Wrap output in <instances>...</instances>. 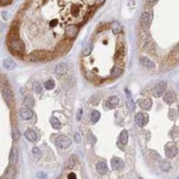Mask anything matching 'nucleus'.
Instances as JSON below:
<instances>
[{
  "label": "nucleus",
  "instance_id": "14",
  "mask_svg": "<svg viewBox=\"0 0 179 179\" xmlns=\"http://www.w3.org/2000/svg\"><path fill=\"white\" fill-rule=\"evenodd\" d=\"M139 106L143 108V110H149L152 107V101L149 98H144V100H140L139 101Z\"/></svg>",
  "mask_w": 179,
  "mask_h": 179
},
{
  "label": "nucleus",
  "instance_id": "16",
  "mask_svg": "<svg viewBox=\"0 0 179 179\" xmlns=\"http://www.w3.org/2000/svg\"><path fill=\"white\" fill-rule=\"evenodd\" d=\"M3 67L7 69V70H13L17 65H16V63L11 59H6L3 61Z\"/></svg>",
  "mask_w": 179,
  "mask_h": 179
},
{
  "label": "nucleus",
  "instance_id": "33",
  "mask_svg": "<svg viewBox=\"0 0 179 179\" xmlns=\"http://www.w3.org/2000/svg\"><path fill=\"white\" fill-rule=\"evenodd\" d=\"M12 3L11 1H0V6H6V5H10Z\"/></svg>",
  "mask_w": 179,
  "mask_h": 179
},
{
  "label": "nucleus",
  "instance_id": "18",
  "mask_svg": "<svg viewBox=\"0 0 179 179\" xmlns=\"http://www.w3.org/2000/svg\"><path fill=\"white\" fill-rule=\"evenodd\" d=\"M119 142H120V144H123V145H126L128 142V133L127 130H123L122 133H120V136H119Z\"/></svg>",
  "mask_w": 179,
  "mask_h": 179
},
{
  "label": "nucleus",
  "instance_id": "24",
  "mask_svg": "<svg viewBox=\"0 0 179 179\" xmlns=\"http://www.w3.org/2000/svg\"><path fill=\"white\" fill-rule=\"evenodd\" d=\"M32 154H33V156L37 159L41 158V152H40V149H39L38 147H34L33 149H32Z\"/></svg>",
  "mask_w": 179,
  "mask_h": 179
},
{
  "label": "nucleus",
  "instance_id": "31",
  "mask_svg": "<svg viewBox=\"0 0 179 179\" xmlns=\"http://www.w3.org/2000/svg\"><path fill=\"white\" fill-rule=\"evenodd\" d=\"M74 140H75L77 143H80V140H81V136H80V133H75V134H74Z\"/></svg>",
  "mask_w": 179,
  "mask_h": 179
},
{
  "label": "nucleus",
  "instance_id": "34",
  "mask_svg": "<svg viewBox=\"0 0 179 179\" xmlns=\"http://www.w3.org/2000/svg\"><path fill=\"white\" fill-rule=\"evenodd\" d=\"M81 116H82V110H79V112H77V120L81 119Z\"/></svg>",
  "mask_w": 179,
  "mask_h": 179
},
{
  "label": "nucleus",
  "instance_id": "8",
  "mask_svg": "<svg viewBox=\"0 0 179 179\" xmlns=\"http://www.w3.org/2000/svg\"><path fill=\"white\" fill-rule=\"evenodd\" d=\"M77 34V26H74V25H71V26H69L67 28V37L70 38V39H73V38H75Z\"/></svg>",
  "mask_w": 179,
  "mask_h": 179
},
{
  "label": "nucleus",
  "instance_id": "21",
  "mask_svg": "<svg viewBox=\"0 0 179 179\" xmlns=\"http://www.w3.org/2000/svg\"><path fill=\"white\" fill-rule=\"evenodd\" d=\"M50 123H51L52 127L55 128V129H59V128L61 127V123H60V120L57 118V117H51Z\"/></svg>",
  "mask_w": 179,
  "mask_h": 179
},
{
  "label": "nucleus",
  "instance_id": "6",
  "mask_svg": "<svg viewBox=\"0 0 179 179\" xmlns=\"http://www.w3.org/2000/svg\"><path fill=\"white\" fill-rule=\"evenodd\" d=\"M55 72L59 74V75H64L68 73V64L65 62H62V63H59L55 68Z\"/></svg>",
  "mask_w": 179,
  "mask_h": 179
},
{
  "label": "nucleus",
  "instance_id": "13",
  "mask_svg": "<svg viewBox=\"0 0 179 179\" xmlns=\"http://www.w3.org/2000/svg\"><path fill=\"white\" fill-rule=\"evenodd\" d=\"M96 169L101 175H104L107 172V166L104 162H98L96 164Z\"/></svg>",
  "mask_w": 179,
  "mask_h": 179
},
{
  "label": "nucleus",
  "instance_id": "25",
  "mask_svg": "<svg viewBox=\"0 0 179 179\" xmlns=\"http://www.w3.org/2000/svg\"><path fill=\"white\" fill-rule=\"evenodd\" d=\"M25 105L27 106V108L33 106V100H32V97H26L25 98Z\"/></svg>",
  "mask_w": 179,
  "mask_h": 179
},
{
  "label": "nucleus",
  "instance_id": "32",
  "mask_svg": "<svg viewBox=\"0 0 179 179\" xmlns=\"http://www.w3.org/2000/svg\"><path fill=\"white\" fill-rule=\"evenodd\" d=\"M68 179H77V175L74 172H71L68 176Z\"/></svg>",
  "mask_w": 179,
  "mask_h": 179
},
{
  "label": "nucleus",
  "instance_id": "19",
  "mask_svg": "<svg viewBox=\"0 0 179 179\" xmlns=\"http://www.w3.org/2000/svg\"><path fill=\"white\" fill-rule=\"evenodd\" d=\"M16 176V168L12 166L10 167L8 170H7V174H6V178L7 179H13Z\"/></svg>",
  "mask_w": 179,
  "mask_h": 179
},
{
  "label": "nucleus",
  "instance_id": "35",
  "mask_svg": "<svg viewBox=\"0 0 179 179\" xmlns=\"http://www.w3.org/2000/svg\"><path fill=\"white\" fill-rule=\"evenodd\" d=\"M0 29H2V25H1V22H0Z\"/></svg>",
  "mask_w": 179,
  "mask_h": 179
},
{
  "label": "nucleus",
  "instance_id": "4",
  "mask_svg": "<svg viewBox=\"0 0 179 179\" xmlns=\"http://www.w3.org/2000/svg\"><path fill=\"white\" fill-rule=\"evenodd\" d=\"M165 90H166V83H165V82H159V83L156 85V89H155V91H154V95H155L156 97H159V96H162V94H164Z\"/></svg>",
  "mask_w": 179,
  "mask_h": 179
},
{
  "label": "nucleus",
  "instance_id": "22",
  "mask_svg": "<svg viewBox=\"0 0 179 179\" xmlns=\"http://www.w3.org/2000/svg\"><path fill=\"white\" fill-rule=\"evenodd\" d=\"M101 117V115H100V113L97 111H93L92 112V114H91V120L93 122V123H96L98 119Z\"/></svg>",
  "mask_w": 179,
  "mask_h": 179
},
{
  "label": "nucleus",
  "instance_id": "3",
  "mask_svg": "<svg viewBox=\"0 0 179 179\" xmlns=\"http://www.w3.org/2000/svg\"><path fill=\"white\" fill-rule=\"evenodd\" d=\"M150 21H152V15H150V12H143V15H142V17H140V26L142 27H148L149 26V23H150Z\"/></svg>",
  "mask_w": 179,
  "mask_h": 179
},
{
  "label": "nucleus",
  "instance_id": "10",
  "mask_svg": "<svg viewBox=\"0 0 179 179\" xmlns=\"http://www.w3.org/2000/svg\"><path fill=\"white\" fill-rule=\"evenodd\" d=\"M20 115H21V117L23 119H30V118H32L33 113H32L31 110L25 107V108H21V110H20Z\"/></svg>",
  "mask_w": 179,
  "mask_h": 179
},
{
  "label": "nucleus",
  "instance_id": "30",
  "mask_svg": "<svg viewBox=\"0 0 179 179\" xmlns=\"http://www.w3.org/2000/svg\"><path fill=\"white\" fill-rule=\"evenodd\" d=\"M74 160H75V158H74V157H72V158L70 159V162H68L67 167H69V168H72V167H73V166L75 165V162H74Z\"/></svg>",
  "mask_w": 179,
  "mask_h": 179
},
{
  "label": "nucleus",
  "instance_id": "23",
  "mask_svg": "<svg viewBox=\"0 0 179 179\" xmlns=\"http://www.w3.org/2000/svg\"><path fill=\"white\" fill-rule=\"evenodd\" d=\"M54 86H55V83H54L53 80H49V81H47L44 83V87L47 90H52V89H54Z\"/></svg>",
  "mask_w": 179,
  "mask_h": 179
},
{
  "label": "nucleus",
  "instance_id": "5",
  "mask_svg": "<svg viewBox=\"0 0 179 179\" xmlns=\"http://www.w3.org/2000/svg\"><path fill=\"white\" fill-rule=\"evenodd\" d=\"M147 120H148V116H145L142 113H138L135 116V122H136V124L138 126H145Z\"/></svg>",
  "mask_w": 179,
  "mask_h": 179
},
{
  "label": "nucleus",
  "instance_id": "17",
  "mask_svg": "<svg viewBox=\"0 0 179 179\" xmlns=\"http://www.w3.org/2000/svg\"><path fill=\"white\" fill-rule=\"evenodd\" d=\"M25 136H26L27 139L30 140V142H35V140H37V135H35V133H34L33 130H31V129L27 130Z\"/></svg>",
  "mask_w": 179,
  "mask_h": 179
},
{
  "label": "nucleus",
  "instance_id": "20",
  "mask_svg": "<svg viewBox=\"0 0 179 179\" xmlns=\"http://www.w3.org/2000/svg\"><path fill=\"white\" fill-rule=\"evenodd\" d=\"M18 160V148L17 147H15L13 149H12V153H11V157H10V162H12V164H16Z\"/></svg>",
  "mask_w": 179,
  "mask_h": 179
},
{
  "label": "nucleus",
  "instance_id": "12",
  "mask_svg": "<svg viewBox=\"0 0 179 179\" xmlns=\"http://www.w3.org/2000/svg\"><path fill=\"white\" fill-rule=\"evenodd\" d=\"M139 62H140V64H142V65H144L145 68H148V69H154L155 68V63H154L153 61H150L149 59L140 58Z\"/></svg>",
  "mask_w": 179,
  "mask_h": 179
},
{
  "label": "nucleus",
  "instance_id": "27",
  "mask_svg": "<svg viewBox=\"0 0 179 179\" xmlns=\"http://www.w3.org/2000/svg\"><path fill=\"white\" fill-rule=\"evenodd\" d=\"M12 137H13L15 140H18V139L20 138V133H19V130H18L17 128H15V129L12 130Z\"/></svg>",
  "mask_w": 179,
  "mask_h": 179
},
{
  "label": "nucleus",
  "instance_id": "7",
  "mask_svg": "<svg viewBox=\"0 0 179 179\" xmlns=\"http://www.w3.org/2000/svg\"><path fill=\"white\" fill-rule=\"evenodd\" d=\"M111 164H112V168H113L114 170H118V169H122V168L124 167V162H122L119 158H117V157L112 158Z\"/></svg>",
  "mask_w": 179,
  "mask_h": 179
},
{
  "label": "nucleus",
  "instance_id": "28",
  "mask_svg": "<svg viewBox=\"0 0 179 179\" xmlns=\"http://www.w3.org/2000/svg\"><path fill=\"white\" fill-rule=\"evenodd\" d=\"M33 89H34V92L37 94H41V85L39 83H34Z\"/></svg>",
  "mask_w": 179,
  "mask_h": 179
},
{
  "label": "nucleus",
  "instance_id": "29",
  "mask_svg": "<svg viewBox=\"0 0 179 179\" xmlns=\"http://www.w3.org/2000/svg\"><path fill=\"white\" fill-rule=\"evenodd\" d=\"M127 105H128V107H129V110H134V103H133V101H132V96L130 97H128V100H127Z\"/></svg>",
  "mask_w": 179,
  "mask_h": 179
},
{
  "label": "nucleus",
  "instance_id": "26",
  "mask_svg": "<svg viewBox=\"0 0 179 179\" xmlns=\"http://www.w3.org/2000/svg\"><path fill=\"white\" fill-rule=\"evenodd\" d=\"M162 170H169L170 169V164L168 162H162Z\"/></svg>",
  "mask_w": 179,
  "mask_h": 179
},
{
  "label": "nucleus",
  "instance_id": "11",
  "mask_svg": "<svg viewBox=\"0 0 179 179\" xmlns=\"http://www.w3.org/2000/svg\"><path fill=\"white\" fill-rule=\"evenodd\" d=\"M118 103H119L118 97L112 96V97H110V98L106 101V107H107V108H113V107H115L116 105H118Z\"/></svg>",
  "mask_w": 179,
  "mask_h": 179
},
{
  "label": "nucleus",
  "instance_id": "15",
  "mask_svg": "<svg viewBox=\"0 0 179 179\" xmlns=\"http://www.w3.org/2000/svg\"><path fill=\"white\" fill-rule=\"evenodd\" d=\"M164 101H165V103H167V104H172L174 101H175V94L172 93V92L166 93L165 96H164Z\"/></svg>",
  "mask_w": 179,
  "mask_h": 179
},
{
  "label": "nucleus",
  "instance_id": "1",
  "mask_svg": "<svg viewBox=\"0 0 179 179\" xmlns=\"http://www.w3.org/2000/svg\"><path fill=\"white\" fill-rule=\"evenodd\" d=\"M54 143L55 145H58L59 147H62V148H68L71 146V140L70 138H68L64 135H59L57 136V138H54Z\"/></svg>",
  "mask_w": 179,
  "mask_h": 179
},
{
  "label": "nucleus",
  "instance_id": "9",
  "mask_svg": "<svg viewBox=\"0 0 179 179\" xmlns=\"http://www.w3.org/2000/svg\"><path fill=\"white\" fill-rule=\"evenodd\" d=\"M2 93H3V97L6 98V102L8 103V105L10 106V105L12 104V101H13L12 92H11L9 89H3V90H2Z\"/></svg>",
  "mask_w": 179,
  "mask_h": 179
},
{
  "label": "nucleus",
  "instance_id": "2",
  "mask_svg": "<svg viewBox=\"0 0 179 179\" xmlns=\"http://www.w3.org/2000/svg\"><path fill=\"white\" fill-rule=\"evenodd\" d=\"M177 152H178V148H177V144H174V143H168L166 147H165V153H166V156L168 158H172L174 156L177 155Z\"/></svg>",
  "mask_w": 179,
  "mask_h": 179
}]
</instances>
